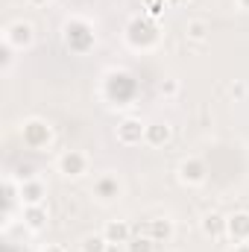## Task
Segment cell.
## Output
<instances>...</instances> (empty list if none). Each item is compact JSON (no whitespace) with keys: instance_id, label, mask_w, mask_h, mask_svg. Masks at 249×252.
Wrapping results in <instances>:
<instances>
[{"instance_id":"obj_6","label":"cell","mask_w":249,"mask_h":252,"mask_svg":"<svg viewBox=\"0 0 249 252\" xmlns=\"http://www.w3.org/2000/svg\"><path fill=\"white\" fill-rule=\"evenodd\" d=\"M24 141H27L30 147L47 144V141H50V126L44 124V121H27V124H24Z\"/></svg>"},{"instance_id":"obj_13","label":"cell","mask_w":249,"mask_h":252,"mask_svg":"<svg viewBox=\"0 0 249 252\" xmlns=\"http://www.w3.org/2000/svg\"><path fill=\"white\" fill-rule=\"evenodd\" d=\"M147 235L158 244V241H170V235H173V229H170V220H153L150 223V229H147Z\"/></svg>"},{"instance_id":"obj_8","label":"cell","mask_w":249,"mask_h":252,"mask_svg":"<svg viewBox=\"0 0 249 252\" xmlns=\"http://www.w3.org/2000/svg\"><path fill=\"white\" fill-rule=\"evenodd\" d=\"M103 235H106V241H109L112 247L132 241V229H129V223H124V220H109L106 229H103Z\"/></svg>"},{"instance_id":"obj_16","label":"cell","mask_w":249,"mask_h":252,"mask_svg":"<svg viewBox=\"0 0 249 252\" xmlns=\"http://www.w3.org/2000/svg\"><path fill=\"white\" fill-rule=\"evenodd\" d=\"M156 250V241L147 235V238H132L129 244H126V252H153Z\"/></svg>"},{"instance_id":"obj_22","label":"cell","mask_w":249,"mask_h":252,"mask_svg":"<svg viewBox=\"0 0 249 252\" xmlns=\"http://www.w3.org/2000/svg\"><path fill=\"white\" fill-rule=\"evenodd\" d=\"M241 6H244V9H249V0H241Z\"/></svg>"},{"instance_id":"obj_9","label":"cell","mask_w":249,"mask_h":252,"mask_svg":"<svg viewBox=\"0 0 249 252\" xmlns=\"http://www.w3.org/2000/svg\"><path fill=\"white\" fill-rule=\"evenodd\" d=\"M24 226L27 229H32V232H38V229H44L47 226V211H44V205H24Z\"/></svg>"},{"instance_id":"obj_21","label":"cell","mask_w":249,"mask_h":252,"mask_svg":"<svg viewBox=\"0 0 249 252\" xmlns=\"http://www.w3.org/2000/svg\"><path fill=\"white\" fill-rule=\"evenodd\" d=\"M235 252H249V247H244V244H241V247H238Z\"/></svg>"},{"instance_id":"obj_2","label":"cell","mask_w":249,"mask_h":252,"mask_svg":"<svg viewBox=\"0 0 249 252\" xmlns=\"http://www.w3.org/2000/svg\"><path fill=\"white\" fill-rule=\"evenodd\" d=\"M3 41L12 44V47H18V50H21V47H30V44H32V24H27V21H15V24H9Z\"/></svg>"},{"instance_id":"obj_11","label":"cell","mask_w":249,"mask_h":252,"mask_svg":"<svg viewBox=\"0 0 249 252\" xmlns=\"http://www.w3.org/2000/svg\"><path fill=\"white\" fill-rule=\"evenodd\" d=\"M94 193H97L103 202H109V199H115V196L121 193V185H118V179H115V176H100V179H97V185H94Z\"/></svg>"},{"instance_id":"obj_23","label":"cell","mask_w":249,"mask_h":252,"mask_svg":"<svg viewBox=\"0 0 249 252\" xmlns=\"http://www.w3.org/2000/svg\"><path fill=\"white\" fill-rule=\"evenodd\" d=\"M32 3H44V0H32Z\"/></svg>"},{"instance_id":"obj_12","label":"cell","mask_w":249,"mask_h":252,"mask_svg":"<svg viewBox=\"0 0 249 252\" xmlns=\"http://www.w3.org/2000/svg\"><path fill=\"white\" fill-rule=\"evenodd\" d=\"M167 138H170V126H167V124H147V135H144V141H147V144L161 147Z\"/></svg>"},{"instance_id":"obj_20","label":"cell","mask_w":249,"mask_h":252,"mask_svg":"<svg viewBox=\"0 0 249 252\" xmlns=\"http://www.w3.org/2000/svg\"><path fill=\"white\" fill-rule=\"evenodd\" d=\"M44 252H67V250H64V247H59V244H47V247H44Z\"/></svg>"},{"instance_id":"obj_7","label":"cell","mask_w":249,"mask_h":252,"mask_svg":"<svg viewBox=\"0 0 249 252\" xmlns=\"http://www.w3.org/2000/svg\"><path fill=\"white\" fill-rule=\"evenodd\" d=\"M202 232H205L208 238H223V235H229V217H223V214H217V211H208V214L202 217Z\"/></svg>"},{"instance_id":"obj_3","label":"cell","mask_w":249,"mask_h":252,"mask_svg":"<svg viewBox=\"0 0 249 252\" xmlns=\"http://www.w3.org/2000/svg\"><path fill=\"white\" fill-rule=\"evenodd\" d=\"M144 135H147V124H141V121H135V118H129V121H124V124L118 126V141H121L124 147L141 144Z\"/></svg>"},{"instance_id":"obj_5","label":"cell","mask_w":249,"mask_h":252,"mask_svg":"<svg viewBox=\"0 0 249 252\" xmlns=\"http://www.w3.org/2000/svg\"><path fill=\"white\" fill-rule=\"evenodd\" d=\"M44 193H47L44 182L35 179V176L21 182V202H24V205H41V202H44Z\"/></svg>"},{"instance_id":"obj_10","label":"cell","mask_w":249,"mask_h":252,"mask_svg":"<svg viewBox=\"0 0 249 252\" xmlns=\"http://www.w3.org/2000/svg\"><path fill=\"white\" fill-rule=\"evenodd\" d=\"M229 235H232L235 241H241V244H247L249 241V214L247 211L229 217Z\"/></svg>"},{"instance_id":"obj_18","label":"cell","mask_w":249,"mask_h":252,"mask_svg":"<svg viewBox=\"0 0 249 252\" xmlns=\"http://www.w3.org/2000/svg\"><path fill=\"white\" fill-rule=\"evenodd\" d=\"M176 91H179V82H176V79H164V82H161V94H167V97H173Z\"/></svg>"},{"instance_id":"obj_15","label":"cell","mask_w":249,"mask_h":252,"mask_svg":"<svg viewBox=\"0 0 249 252\" xmlns=\"http://www.w3.org/2000/svg\"><path fill=\"white\" fill-rule=\"evenodd\" d=\"M185 32H187L190 41H205V38H208V24H205V21H190Z\"/></svg>"},{"instance_id":"obj_1","label":"cell","mask_w":249,"mask_h":252,"mask_svg":"<svg viewBox=\"0 0 249 252\" xmlns=\"http://www.w3.org/2000/svg\"><path fill=\"white\" fill-rule=\"evenodd\" d=\"M88 170V156L79 150H67L59 156V173L62 176H82Z\"/></svg>"},{"instance_id":"obj_14","label":"cell","mask_w":249,"mask_h":252,"mask_svg":"<svg viewBox=\"0 0 249 252\" xmlns=\"http://www.w3.org/2000/svg\"><path fill=\"white\" fill-rule=\"evenodd\" d=\"M112 244L106 241V235H85L82 238V252H109Z\"/></svg>"},{"instance_id":"obj_4","label":"cell","mask_w":249,"mask_h":252,"mask_svg":"<svg viewBox=\"0 0 249 252\" xmlns=\"http://www.w3.org/2000/svg\"><path fill=\"white\" fill-rule=\"evenodd\" d=\"M179 179L185 185H202L205 182V164L199 158H185L179 164Z\"/></svg>"},{"instance_id":"obj_17","label":"cell","mask_w":249,"mask_h":252,"mask_svg":"<svg viewBox=\"0 0 249 252\" xmlns=\"http://www.w3.org/2000/svg\"><path fill=\"white\" fill-rule=\"evenodd\" d=\"M12 50H15V47L3 41V53H0V56H3V59H0V67H3V70H9V64H12Z\"/></svg>"},{"instance_id":"obj_19","label":"cell","mask_w":249,"mask_h":252,"mask_svg":"<svg viewBox=\"0 0 249 252\" xmlns=\"http://www.w3.org/2000/svg\"><path fill=\"white\" fill-rule=\"evenodd\" d=\"M232 94H235V97H247V85H244V82L232 85Z\"/></svg>"}]
</instances>
